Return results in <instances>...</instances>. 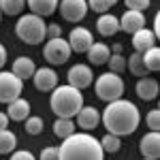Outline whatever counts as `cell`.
<instances>
[{
    "mask_svg": "<svg viewBox=\"0 0 160 160\" xmlns=\"http://www.w3.org/2000/svg\"><path fill=\"white\" fill-rule=\"evenodd\" d=\"M24 128H26V132H28V135L37 137V135L43 132L45 124H43V120H41L38 115H28V118L24 120Z\"/></svg>",
    "mask_w": 160,
    "mask_h": 160,
    "instance_id": "cell-28",
    "label": "cell"
},
{
    "mask_svg": "<svg viewBox=\"0 0 160 160\" xmlns=\"http://www.w3.org/2000/svg\"><path fill=\"white\" fill-rule=\"evenodd\" d=\"M96 30H98L100 37H115L120 30V22L113 13H102L96 22Z\"/></svg>",
    "mask_w": 160,
    "mask_h": 160,
    "instance_id": "cell-19",
    "label": "cell"
},
{
    "mask_svg": "<svg viewBox=\"0 0 160 160\" xmlns=\"http://www.w3.org/2000/svg\"><path fill=\"white\" fill-rule=\"evenodd\" d=\"M94 92L100 100L111 102V100L122 98L124 94V79L115 73H102L98 75L96 83H94Z\"/></svg>",
    "mask_w": 160,
    "mask_h": 160,
    "instance_id": "cell-5",
    "label": "cell"
},
{
    "mask_svg": "<svg viewBox=\"0 0 160 160\" xmlns=\"http://www.w3.org/2000/svg\"><path fill=\"white\" fill-rule=\"evenodd\" d=\"M107 64H109V73L120 75V73L126 71V58H124L122 53H111L109 60H107Z\"/></svg>",
    "mask_w": 160,
    "mask_h": 160,
    "instance_id": "cell-29",
    "label": "cell"
},
{
    "mask_svg": "<svg viewBox=\"0 0 160 160\" xmlns=\"http://www.w3.org/2000/svg\"><path fill=\"white\" fill-rule=\"evenodd\" d=\"M120 22V30L126 34H135L137 30L145 28V15L139 11H126L122 17H118Z\"/></svg>",
    "mask_w": 160,
    "mask_h": 160,
    "instance_id": "cell-14",
    "label": "cell"
},
{
    "mask_svg": "<svg viewBox=\"0 0 160 160\" xmlns=\"http://www.w3.org/2000/svg\"><path fill=\"white\" fill-rule=\"evenodd\" d=\"M145 124H148V128L152 132H158L160 130V111L158 109H152L145 115Z\"/></svg>",
    "mask_w": 160,
    "mask_h": 160,
    "instance_id": "cell-31",
    "label": "cell"
},
{
    "mask_svg": "<svg viewBox=\"0 0 160 160\" xmlns=\"http://www.w3.org/2000/svg\"><path fill=\"white\" fill-rule=\"evenodd\" d=\"M51 111L58 118H68L73 120L79 113V109L83 107V94L73 86H56L51 90V98H49Z\"/></svg>",
    "mask_w": 160,
    "mask_h": 160,
    "instance_id": "cell-3",
    "label": "cell"
},
{
    "mask_svg": "<svg viewBox=\"0 0 160 160\" xmlns=\"http://www.w3.org/2000/svg\"><path fill=\"white\" fill-rule=\"evenodd\" d=\"M141 60L145 64V68H148V73H156L160 68V49L158 45H154V47H149L148 51H143L141 53Z\"/></svg>",
    "mask_w": 160,
    "mask_h": 160,
    "instance_id": "cell-23",
    "label": "cell"
},
{
    "mask_svg": "<svg viewBox=\"0 0 160 160\" xmlns=\"http://www.w3.org/2000/svg\"><path fill=\"white\" fill-rule=\"evenodd\" d=\"M38 160H58V148H43Z\"/></svg>",
    "mask_w": 160,
    "mask_h": 160,
    "instance_id": "cell-34",
    "label": "cell"
},
{
    "mask_svg": "<svg viewBox=\"0 0 160 160\" xmlns=\"http://www.w3.org/2000/svg\"><path fill=\"white\" fill-rule=\"evenodd\" d=\"M58 160H105L98 139L90 132H75L58 148Z\"/></svg>",
    "mask_w": 160,
    "mask_h": 160,
    "instance_id": "cell-2",
    "label": "cell"
},
{
    "mask_svg": "<svg viewBox=\"0 0 160 160\" xmlns=\"http://www.w3.org/2000/svg\"><path fill=\"white\" fill-rule=\"evenodd\" d=\"M139 152L145 160H158L160 158V132H152L141 137L139 141Z\"/></svg>",
    "mask_w": 160,
    "mask_h": 160,
    "instance_id": "cell-11",
    "label": "cell"
},
{
    "mask_svg": "<svg viewBox=\"0 0 160 160\" xmlns=\"http://www.w3.org/2000/svg\"><path fill=\"white\" fill-rule=\"evenodd\" d=\"M7 126H9V118H7V113L0 111V130H4Z\"/></svg>",
    "mask_w": 160,
    "mask_h": 160,
    "instance_id": "cell-38",
    "label": "cell"
},
{
    "mask_svg": "<svg viewBox=\"0 0 160 160\" xmlns=\"http://www.w3.org/2000/svg\"><path fill=\"white\" fill-rule=\"evenodd\" d=\"M98 143H100V148H102V152H109V154H115V152H120V148H122V139L115 137V135H109V132L102 137Z\"/></svg>",
    "mask_w": 160,
    "mask_h": 160,
    "instance_id": "cell-27",
    "label": "cell"
},
{
    "mask_svg": "<svg viewBox=\"0 0 160 160\" xmlns=\"http://www.w3.org/2000/svg\"><path fill=\"white\" fill-rule=\"evenodd\" d=\"M124 4L128 7L126 11H139V13H143L149 7V0H124Z\"/></svg>",
    "mask_w": 160,
    "mask_h": 160,
    "instance_id": "cell-32",
    "label": "cell"
},
{
    "mask_svg": "<svg viewBox=\"0 0 160 160\" xmlns=\"http://www.w3.org/2000/svg\"><path fill=\"white\" fill-rule=\"evenodd\" d=\"M26 7V0H0V13L4 15H19Z\"/></svg>",
    "mask_w": 160,
    "mask_h": 160,
    "instance_id": "cell-26",
    "label": "cell"
},
{
    "mask_svg": "<svg viewBox=\"0 0 160 160\" xmlns=\"http://www.w3.org/2000/svg\"><path fill=\"white\" fill-rule=\"evenodd\" d=\"M37 71V66H34V62L32 58H28V56H19V58H15L13 60V66H11V73L17 77V79H32V75Z\"/></svg>",
    "mask_w": 160,
    "mask_h": 160,
    "instance_id": "cell-16",
    "label": "cell"
},
{
    "mask_svg": "<svg viewBox=\"0 0 160 160\" xmlns=\"http://www.w3.org/2000/svg\"><path fill=\"white\" fill-rule=\"evenodd\" d=\"M15 34L24 41L26 45H38L47 38V24L43 17H38L34 13L22 15L15 24Z\"/></svg>",
    "mask_w": 160,
    "mask_h": 160,
    "instance_id": "cell-4",
    "label": "cell"
},
{
    "mask_svg": "<svg viewBox=\"0 0 160 160\" xmlns=\"http://www.w3.org/2000/svg\"><path fill=\"white\" fill-rule=\"evenodd\" d=\"M24 92V81L17 79L11 71H0V102L9 105L15 98H19Z\"/></svg>",
    "mask_w": 160,
    "mask_h": 160,
    "instance_id": "cell-7",
    "label": "cell"
},
{
    "mask_svg": "<svg viewBox=\"0 0 160 160\" xmlns=\"http://www.w3.org/2000/svg\"><path fill=\"white\" fill-rule=\"evenodd\" d=\"M30 111H32V107H30V102L26 98H15L13 102H9V109H7V118L9 120H13V122H24L26 118L30 115Z\"/></svg>",
    "mask_w": 160,
    "mask_h": 160,
    "instance_id": "cell-18",
    "label": "cell"
},
{
    "mask_svg": "<svg viewBox=\"0 0 160 160\" xmlns=\"http://www.w3.org/2000/svg\"><path fill=\"white\" fill-rule=\"evenodd\" d=\"M11 160H37V158H34V154L28 152V149H17V152L11 154Z\"/></svg>",
    "mask_w": 160,
    "mask_h": 160,
    "instance_id": "cell-33",
    "label": "cell"
},
{
    "mask_svg": "<svg viewBox=\"0 0 160 160\" xmlns=\"http://www.w3.org/2000/svg\"><path fill=\"white\" fill-rule=\"evenodd\" d=\"M154 34H156V38L160 37V15L156 13V17H154V30H152Z\"/></svg>",
    "mask_w": 160,
    "mask_h": 160,
    "instance_id": "cell-37",
    "label": "cell"
},
{
    "mask_svg": "<svg viewBox=\"0 0 160 160\" xmlns=\"http://www.w3.org/2000/svg\"><path fill=\"white\" fill-rule=\"evenodd\" d=\"M126 68L130 71V75H135V77H148V68H145V64L141 60V53L135 51V53H130V58L126 60Z\"/></svg>",
    "mask_w": 160,
    "mask_h": 160,
    "instance_id": "cell-24",
    "label": "cell"
},
{
    "mask_svg": "<svg viewBox=\"0 0 160 160\" xmlns=\"http://www.w3.org/2000/svg\"><path fill=\"white\" fill-rule=\"evenodd\" d=\"M88 9H92L94 13H109V9L115 4V0H86Z\"/></svg>",
    "mask_w": 160,
    "mask_h": 160,
    "instance_id": "cell-30",
    "label": "cell"
},
{
    "mask_svg": "<svg viewBox=\"0 0 160 160\" xmlns=\"http://www.w3.org/2000/svg\"><path fill=\"white\" fill-rule=\"evenodd\" d=\"M130 37H132V47H135V51H139V53L148 51L149 47H154V45L158 43L156 34H154L149 28H141V30H137L135 34H130Z\"/></svg>",
    "mask_w": 160,
    "mask_h": 160,
    "instance_id": "cell-17",
    "label": "cell"
},
{
    "mask_svg": "<svg viewBox=\"0 0 160 160\" xmlns=\"http://www.w3.org/2000/svg\"><path fill=\"white\" fill-rule=\"evenodd\" d=\"M100 124V113L98 109H94V107H81L79 109V113L75 115V126H79L81 130H86V132H90V130H94V128H98Z\"/></svg>",
    "mask_w": 160,
    "mask_h": 160,
    "instance_id": "cell-12",
    "label": "cell"
},
{
    "mask_svg": "<svg viewBox=\"0 0 160 160\" xmlns=\"http://www.w3.org/2000/svg\"><path fill=\"white\" fill-rule=\"evenodd\" d=\"M75 130H77V126H75V120H68V118H56V122H53V135L58 137V139H68L71 135H75Z\"/></svg>",
    "mask_w": 160,
    "mask_h": 160,
    "instance_id": "cell-22",
    "label": "cell"
},
{
    "mask_svg": "<svg viewBox=\"0 0 160 160\" xmlns=\"http://www.w3.org/2000/svg\"><path fill=\"white\" fill-rule=\"evenodd\" d=\"M143 160H145V158H143Z\"/></svg>",
    "mask_w": 160,
    "mask_h": 160,
    "instance_id": "cell-42",
    "label": "cell"
},
{
    "mask_svg": "<svg viewBox=\"0 0 160 160\" xmlns=\"http://www.w3.org/2000/svg\"><path fill=\"white\" fill-rule=\"evenodd\" d=\"M71 47H68V41L66 38H47L45 47H43V58L53 64V66H60V64H66L68 58H71Z\"/></svg>",
    "mask_w": 160,
    "mask_h": 160,
    "instance_id": "cell-6",
    "label": "cell"
},
{
    "mask_svg": "<svg viewBox=\"0 0 160 160\" xmlns=\"http://www.w3.org/2000/svg\"><path fill=\"white\" fill-rule=\"evenodd\" d=\"M62 37V26L60 24H49L47 26V38H58Z\"/></svg>",
    "mask_w": 160,
    "mask_h": 160,
    "instance_id": "cell-35",
    "label": "cell"
},
{
    "mask_svg": "<svg viewBox=\"0 0 160 160\" xmlns=\"http://www.w3.org/2000/svg\"><path fill=\"white\" fill-rule=\"evenodd\" d=\"M68 86L77 88V90H86L88 86L94 83V73H92V66L90 64H75L68 71Z\"/></svg>",
    "mask_w": 160,
    "mask_h": 160,
    "instance_id": "cell-9",
    "label": "cell"
},
{
    "mask_svg": "<svg viewBox=\"0 0 160 160\" xmlns=\"http://www.w3.org/2000/svg\"><path fill=\"white\" fill-rule=\"evenodd\" d=\"M7 64V47L0 43V71H2V66Z\"/></svg>",
    "mask_w": 160,
    "mask_h": 160,
    "instance_id": "cell-36",
    "label": "cell"
},
{
    "mask_svg": "<svg viewBox=\"0 0 160 160\" xmlns=\"http://www.w3.org/2000/svg\"><path fill=\"white\" fill-rule=\"evenodd\" d=\"M115 2H118V0H115Z\"/></svg>",
    "mask_w": 160,
    "mask_h": 160,
    "instance_id": "cell-41",
    "label": "cell"
},
{
    "mask_svg": "<svg viewBox=\"0 0 160 160\" xmlns=\"http://www.w3.org/2000/svg\"><path fill=\"white\" fill-rule=\"evenodd\" d=\"M109 51H111V53H122V45H120V43H115L113 47H109Z\"/></svg>",
    "mask_w": 160,
    "mask_h": 160,
    "instance_id": "cell-39",
    "label": "cell"
},
{
    "mask_svg": "<svg viewBox=\"0 0 160 160\" xmlns=\"http://www.w3.org/2000/svg\"><path fill=\"white\" fill-rule=\"evenodd\" d=\"M86 53H88V62H90L92 66H102V64H107V60H109V56H111L109 45H105V43H92V47H90Z\"/></svg>",
    "mask_w": 160,
    "mask_h": 160,
    "instance_id": "cell-20",
    "label": "cell"
},
{
    "mask_svg": "<svg viewBox=\"0 0 160 160\" xmlns=\"http://www.w3.org/2000/svg\"><path fill=\"white\" fill-rule=\"evenodd\" d=\"M15 148H17L15 132L9 130V128L0 130V154H11V152H15Z\"/></svg>",
    "mask_w": 160,
    "mask_h": 160,
    "instance_id": "cell-25",
    "label": "cell"
},
{
    "mask_svg": "<svg viewBox=\"0 0 160 160\" xmlns=\"http://www.w3.org/2000/svg\"><path fill=\"white\" fill-rule=\"evenodd\" d=\"M68 47L71 51H77V53H86L90 47H92V43H94V37H92V32L88 30V28H73L71 30V34H68Z\"/></svg>",
    "mask_w": 160,
    "mask_h": 160,
    "instance_id": "cell-10",
    "label": "cell"
},
{
    "mask_svg": "<svg viewBox=\"0 0 160 160\" xmlns=\"http://www.w3.org/2000/svg\"><path fill=\"white\" fill-rule=\"evenodd\" d=\"M100 122L107 128L109 135H115L122 139L126 135H132L139 128L141 113H139V107L135 102H130L126 98H118L107 102L105 111L100 113Z\"/></svg>",
    "mask_w": 160,
    "mask_h": 160,
    "instance_id": "cell-1",
    "label": "cell"
},
{
    "mask_svg": "<svg viewBox=\"0 0 160 160\" xmlns=\"http://www.w3.org/2000/svg\"><path fill=\"white\" fill-rule=\"evenodd\" d=\"M0 19H2V13H0Z\"/></svg>",
    "mask_w": 160,
    "mask_h": 160,
    "instance_id": "cell-40",
    "label": "cell"
},
{
    "mask_svg": "<svg viewBox=\"0 0 160 160\" xmlns=\"http://www.w3.org/2000/svg\"><path fill=\"white\" fill-rule=\"evenodd\" d=\"M58 2L60 0H28V9L34 15L45 19V17H49L58 11Z\"/></svg>",
    "mask_w": 160,
    "mask_h": 160,
    "instance_id": "cell-21",
    "label": "cell"
},
{
    "mask_svg": "<svg viewBox=\"0 0 160 160\" xmlns=\"http://www.w3.org/2000/svg\"><path fill=\"white\" fill-rule=\"evenodd\" d=\"M58 11H60L62 19L75 24V22H81L90 9H88L86 0H62V2H58Z\"/></svg>",
    "mask_w": 160,
    "mask_h": 160,
    "instance_id": "cell-8",
    "label": "cell"
},
{
    "mask_svg": "<svg viewBox=\"0 0 160 160\" xmlns=\"http://www.w3.org/2000/svg\"><path fill=\"white\" fill-rule=\"evenodd\" d=\"M135 92L141 100H156L158 98V92H160V86L154 77H141L137 81Z\"/></svg>",
    "mask_w": 160,
    "mask_h": 160,
    "instance_id": "cell-15",
    "label": "cell"
},
{
    "mask_svg": "<svg viewBox=\"0 0 160 160\" xmlns=\"http://www.w3.org/2000/svg\"><path fill=\"white\" fill-rule=\"evenodd\" d=\"M32 79H34L37 90H41V92H51L53 88L58 86V73L53 68H47V66L37 68L34 75H32Z\"/></svg>",
    "mask_w": 160,
    "mask_h": 160,
    "instance_id": "cell-13",
    "label": "cell"
}]
</instances>
